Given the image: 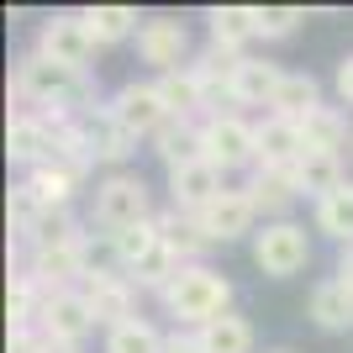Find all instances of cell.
Here are the masks:
<instances>
[{
	"label": "cell",
	"mask_w": 353,
	"mask_h": 353,
	"mask_svg": "<svg viewBox=\"0 0 353 353\" xmlns=\"http://www.w3.org/2000/svg\"><path fill=\"white\" fill-rule=\"evenodd\" d=\"M227 301H232V285L206 264H185L179 280L163 290L169 316H174V322H190V327H206V322H216V316H227Z\"/></svg>",
	"instance_id": "1"
},
{
	"label": "cell",
	"mask_w": 353,
	"mask_h": 353,
	"mask_svg": "<svg viewBox=\"0 0 353 353\" xmlns=\"http://www.w3.org/2000/svg\"><path fill=\"white\" fill-rule=\"evenodd\" d=\"M143 221H153V206H148V185L137 174H105L95 185V227L105 237L143 227Z\"/></svg>",
	"instance_id": "2"
},
{
	"label": "cell",
	"mask_w": 353,
	"mask_h": 353,
	"mask_svg": "<svg viewBox=\"0 0 353 353\" xmlns=\"http://www.w3.org/2000/svg\"><path fill=\"white\" fill-rule=\"evenodd\" d=\"M16 95H27V101H37L48 111V105H74L85 101L90 85L79 69H63V63H48L43 53H32V59H21V69H16Z\"/></svg>",
	"instance_id": "3"
},
{
	"label": "cell",
	"mask_w": 353,
	"mask_h": 353,
	"mask_svg": "<svg viewBox=\"0 0 353 353\" xmlns=\"http://www.w3.org/2000/svg\"><path fill=\"white\" fill-rule=\"evenodd\" d=\"M306 259H311V237H306V227H295V221H269L264 232H253V264L264 269L269 280L301 274Z\"/></svg>",
	"instance_id": "4"
},
{
	"label": "cell",
	"mask_w": 353,
	"mask_h": 353,
	"mask_svg": "<svg viewBox=\"0 0 353 353\" xmlns=\"http://www.w3.org/2000/svg\"><path fill=\"white\" fill-rule=\"evenodd\" d=\"M201 159L216 163L221 174H227V169L253 163V159H259V127H248V121L232 117V111H227V117L216 111V117L201 127Z\"/></svg>",
	"instance_id": "5"
},
{
	"label": "cell",
	"mask_w": 353,
	"mask_h": 353,
	"mask_svg": "<svg viewBox=\"0 0 353 353\" xmlns=\"http://www.w3.org/2000/svg\"><path fill=\"white\" fill-rule=\"evenodd\" d=\"M111 121H117L121 132L137 143V137H159L174 117H169V105H163L159 85H121L117 101H111Z\"/></svg>",
	"instance_id": "6"
},
{
	"label": "cell",
	"mask_w": 353,
	"mask_h": 353,
	"mask_svg": "<svg viewBox=\"0 0 353 353\" xmlns=\"http://www.w3.org/2000/svg\"><path fill=\"white\" fill-rule=\"evenodd\" d=\"M37 53H43L48 63H63V69L85 74L90 53H95V37H90L85 16H53V21H43V32H37Z\"/></svg>",
	"instance_id": "7"
},
{
	"label": "cell",
	"mask_w": 353,
	"mask_h": 353,
	"mask_svg": "<svg viewBox=\"0 0 353 353\" xmlns=\"http://www.w3.org/2000/svg\"><path fill=\"white\" fill-rule=\"evenodd\" d=\"M43 332L48 338H59V343H79L95 327V311H90V301H85V290H53V295H43Z\"/></svg>",
	"instance_id": "8"
},
{
	"label": "cell",
	"mask_w": 353,
	"mask_h": 353,
	"mask_svg": "<svg viewBox=\"0 0 353 353\" xmlns=\"http://www.w3.org/2000/svg\"><path fill=\"white\" fill-rule=\"evenodd\" d=\"M169 195H174V211L201 216V211L221 195V169H216V163H206V159L179 163V169H169Z\"/></svg>",
	"instance_id": "9"
},
{
	"label": "cell",
	"mask_w": 353,
	"mask_h": 353,
	"mask_svg": "<svg viewBox=\"0 0 353 353\" xmlns=\"http://www.w3.org/2000/svg\"><path fill=\"white\" fill-rule=\"evenodd\" d=\"M253 201H248V190H221L216 201H211L206 211H201V232H206V243H232V237H243V232H253Z\"/></svg>",
	"instance_id": "10"
},
{
	"label": "cell",
	"mask_w": 353,
	"mask_h": 353,
	"mask_svg": "<svg viewBox=\"0 0 353 353\" xmlns=\"http://www.w3.org/2000/svg\"><path fill=\"white\" fill-rule=\"evenodd\" d=\"M137 53H143V63L174 74V69H185L190 32H185V21H143V32H137Z\"/></svg>",
	"instance_id": "11"
},
{
	"label": "cell",
	"mask_w": 353,
	"mask_h": 353,
	"mask_svg": "<svg viewBox=\"0 0 353 353\" xmlns=\"http://www.w3.org/2000/svg\"><path fill=\"white\" fill-rule=\"evenodd\" d=\"M85 301L95 311V322H105L117 332L121 322H132V301H137V285L127 274H101V280H85Z\"/></svg>",
	"instance_id": "12"
},
{
	"label": "cell",
	"mask_w": 353,
	"mask_h": 353,
	"mask_svg": "<svg viewBox=\"0 0 353 353\" xmlns=\"http://www.w3.org/2000/svg\"><path fill=\"white\" fill-rule=\"evenodd\" d=\"M301 153H306V143H301V121H285V117L269 111V117L259 121V169H290Z\"/></svg>",
	"instance_id": "13"
},
{
	"label": "cell",
	"mask_w": 353,
	"mask_h": 353,
	"mask_svg": "<svg viewBox=\"0 0 353 353\" xmlns=\"http://www.w3.org/2000/svg\"><path fill=\"white\" fill-rule=\"evenodd\" d=\"M32 280L43 285V295L69 290V280H85V243H74V248H32Z\"/></svg>",
	"instance_id": "14"
},
{
	"label": "cell",
	"mask_w": 353,
	"mask_h": 353,
	"mask_svg": "<svg viewBox=\"0 0 353 353\" xmlns=\"http://www.w3.org/2000/svg\"><path fill=\"white\" fill-rule=\"evenodd\" d=\"M6 153H11V163L37 169V163H53V159H59V137L48 132L37 117H16L11 132H6Z\"/></svg>",
	"instance_id": "15"
},
{
	"label": "cell",
	"mask_w": 353,
	"mask_h": 353,
	"mask_svg": "<svg viewBox=\"0 0 353 353\" xmlns=\"http://www.w3.org/2000/svg\"><path fill=\"white\" fill-rule=\"evenodd\" d=\"M206 21H211V48L232 53V59H243V43L259 37V6H216Z\"/></svg>",
	"instance_id": "16"
},
{
	"label": "cell",
	"mask_w": 353,
	"mask_h": 353,
	"mask_svg": "<svg viewBox=\"0 0 353 353\" xmlns=\"http://www.w3.org/2000/svg\"><path fill=\"white\" fill-rule=\"evenodd\" d=\"M290 179H295V195H316V201H327L332 190L348 185V179H343L338 153H311V148L290 163Z\"/></svg>",
	"instance_id": "17"
},
{
	"label": "cell",
	"mask_w": 353,
	"mask_h": 353,
	"mask_svg": "<svg viewBox=\"0 0 353 353\" xmlns=\"http://www.w3.org/2000/svg\"><path fill=\"white\" fill-rule=\"evenodd\" d=\"M280 79H285V74L274 69V63L237 59V69H232V101L237 105H269V101H274V90H280Z\"/></svg>",
	"instance_id": "18"
},
{
	"label": "cell",
	"mask_w": 353,
	"mask_h": 353,
	"mask_svg": "<svg viewBox=\"0 0 353 353\" xmlns=\"http://www.w3.org/2000/svg\"><path fill=\"white\" fill-rule=\"evenodd\" d=\"M311 322L327 327V332H348L353 327V290L343 280H322L316 290H311Z\"/></svg>",
	"instance_id": "19"
},
{
	"label": "cell",
	"mask_w": 353,
	"mask_h": 353,
	"mask_svg": "<svg viewBox=\"0 0 353 353\" xmlns=\"http://www.w3.org/2000/svg\"><path fill=\"white\" fill-rule=\"evenodd\" d=\"M159 237H163V248L174 253L179 264H195V253L206 248V232H201V221H195L190 211H163L159 216Z\"/></svg>",
	"instance_id": "20"
},
{
	"label": "cell",
	"mask_w": 353,
	"mask_h": 353,
	"mask_svg": "<svg viewBox=\"0 0 353 353\" xmlns=\"http://www.w3.org/2000/svg\"><path fill=\"white\" fill-rule=\"evenodd\" d=\"M269 105H274V117H285V121H306L311 111L322 105V90H316V79H311V74H285Z\"/></svg>",
	"instance_id": "21"
},
{
	"label": "cell",
	"mask_w": 353,
	"mask_h": 353,
	"mask_svg": "<svg viewBox=\"0 0 353 353\" xmlns=\"http://www.w3.org/2000/svg\"><path fill=\"white\" fill-rule=\"evenodd\" d=\"M195 343H201V353H253V327L227 311L216 322L195 327Z\"/></svg>",
	"instance_id": "22"
},
{
	"label": "cell",
	"mask_w": 353,
	"mask_h": 353,
	"mask_svg": "<svg viewBox=\"0 0 353 353\" xmlns=\"http://www.w3.org/2000/svg\"><path fill=\"white\" fill-rule=\"evenodd\" d=\"M301 143L311 153H338L348 143V117H343L338 105H316L306 121H301Z\"/></svg>",
	"instance_id": "23"
},
{
	"label": "cell",
	"mask_w": 353,
	"mask_h": 353,
	"mask_svg": "<svg viewBox=\"0 0 353 353\" xmlns=\"http://www.w3.org/2000/svg\"><path fill=\"white\" fill-rule=\"evenodd\" d=\"M79 174H85V169H74V163L53 159V163H37V169L27 174V185H32L37 195H43V206H48V211H63V201L74 195Z\"/></svg>",
	"instance_id": "24"
},
{
	"label": "cell",
	"mask_w": 353,
	"mask_h": 353,
	"mask_svg": "<svg viewBox=\"0 0 353 353\" xmlns=\"http://www.w3.org/2000/svg\"><path fill=\"white\" fill-rule=\"evenodd\" d=\"M248 201H253V211L280 216V211L295 201V179H290V169H259V174L248 179Z\"/></svg>",
	"instance_id": "25"
},
{
	"label": "cell",
	"mask_w": 353,
	"mask_h": 353,
	"mask_svg": "<svg viewBox=\"0 0 353 353\" xmlns=\"http://www.w3.org/2000/svg\"><path fill=\"white\" fill-rule=\"evenodd\" d=\"M159 95H163V105H169V117H174V121H185L190 111L206 105V90H201V79H195V69L159 74Z\"/></svg>",
	"instance_id": "26"
},
{
	"label": "cell",
	"mask_w": 353,
	"mask_h": 353,
	"mask_svg": "<svg viewBox=\"0 0 353 353\" xmlns=\"http://www.w3.org/2000/svg\"><path fill=\"white\" fill-rule=\"evenodd\" d=\"M85 27H90V37H95V48L121 43V37L143 32V27H137V11H132V6H95V11H85Z\"/></svg>",
	"instance_id": "27"
},
{
	"label": "cell",
	"mask_w": 353,
	"mask_h": 353,
	"mask_svg": "<svg viewBox=\"0 0 353 353\" xmlns=\"http://www.w3.org/2000/svg\"><path fill=\"white\" fill-rule=\"evenodd\" d=\"M316 227L353 248V179L343 185V190H332L327 201H316Z\"/></svg>",
	"instance_id": "28"
},
{
	"label": "cell",
	"mask_w": 353,
	"mask_h": 353,
	"mask_svg": "<svg viewBox=\"0 0 353 353\" xmlns=\"http://www.w3.org/2000/svg\"><path fill=\"white\" fill-rule=\"evenodd\" d=\"M111 243H117V264L127 269V274H132V269L143 264L148 253H153V248L163 243V237H159V216H153V221H143V227H127V232H117Z\"/></svg>",
	"instance_id": "29"
},
{
	"label": "cell",
	"mask_w": 353,
	"mask_h": 353,
	"mask_svg": "<svg viewBox=\"0 0 353 353\" xmlns=\"http://www.w3.org/2000/svg\"><path fill=\"white\" fill-rule=\"evenodd\" d=\"M159 153L169 169H179V163H195L201 159V127H190V121H169L159 132Z\"/></svg>",
	"instance_id": "30"
},
{
	"label": "cell",
	"mask_w": 353,
	"mask_h": 353,
	"mask_svg": "<svg viewBox=\"0 0 353 353\" xmlns=\"http://www.w3.org/2000/svg\"><path fill=\"white\" fill-rule=\"evenodd\" d=\"M163 343L169 338H163L153 322H137L132 316V322H121L117 332L105 338V353H163Z\"/></svg>",
	"instance_id": "31"
},
{
	"label": "cell",
	"mask_w": 353,
	"mask_h": 353,
	"mask_svg": "<svg viewBox=\"0 0 353 353\" xmlns=\"http://www.w3.org/2000/svg\"><path fill=\"white\" fill-rule=\"evenodd\" d=\"M85 137H90V153H95V159H105V163H121L127 153H132V137H127V132L117 127V121H111V111L90 121V127H85Z\"/></svg>",
	"instance_id": "32"
},
{
	"label": "cell",
	"mask_w": 353,
	"mask_h": 353,
	"mask_svg": "<svg viewBox=\"0 0 353 353\" xmlns=\"http://www.w3.org/2000/svg\"><path fill=\"white\" fill-rule=\"evenodd\" d=\"M27 237H32V248H74V243H85L69 211H43V221H37Z\"/></svg>",
	"instance_id": "33"
},
{
	"label": "cell",
	"mask_w": 353,
	"mask_h": 353,
	"mask_svg": "<svg viewBox=\"0 0 353 353\" xmlns=\"http://www.w3.org/2000/svg\"><path fill=\"white\" fill-rule=\"evenodd\" d=\"M43 211H48V206H43V195L32 190V185H11V227H16L21 237L43 221Z\"/></svg>",
	"instance_id": "34"
},
{
	"label": "cell",
	"mask_w": 353,
	"mask_h": 353,
	"mask_svg": "<svg viewBox=\"0 0 353 353\" xmlns=\"http://www.w3.org/2000/svg\"><path fill=\"white\" fill-rule=\"evenodd\" d=\"M306 21L301 6H259V37H290Z\"/></svg>",
	"instance_id": "35"
},
{
	"label": "cell",
	"mask_w": 353,
	"mask_h": 353,
	"mask_svg": "<svg viewBox=\"0 0 353 353\" xmlns=\"http://www.w3.org/2000/svg\"><path fill=\"white\" fill-rule=\"evenodd\" d=\"M43 348H48V332H43V327H37V332H32V327L11 332V353H43Z\"/></svg>",
	"instance_id": "36"
},
{
	"label": "cell",
	"mask_w": 353,
	"mask_h": 353,
	"mask_svg": "<svg viewBox=\"0 0 353 353\" xmlns=\"http://www.w3.org/2000/svg\"><path fill=\"white\" fill-rule=\"evenodd\" d=\"M338 95H343V105H353V53L338 63Z\"/></svg>",
	"instance_id": "37"
},
{
	"label": "cell",
	"mask_w": 353,
	"mask_h": 353,
	"mask_svg": "<svg viewBox=\"0 0 353 353\" xmlns=\"http://www.w3.org/2000/svg\"><path fill=\"white\" fill-rule=\"evenodd\" d=\"M163 353H201V343H195V332H169Z\"/></svg>",
	"instance_id": "38"
},
{
	"label": "cell",
	"mask_w": 353,
	"mask_h": 353,
	"mask_svg": "<svg viewBox=\"0 0 353 353\" xmlns=\"http://www.w3.org/2000/svg\"><path fill=\"white\" fill-rule=\"evenodd\" d=\"M338 280H343V285H348V290H353V248L343 253V264H338Z\"/></svg>",
	"instance_id": "39"
},
{
	"label": "cell",
	"mask_w": 353,
	"mask_h": 353,
	"mask_svg": "<svg viewBox=\"0 0 353 353\" xmlns=\"http://www.w3.org/2000/svg\"><path fill=\"white\" fill-rule=\"evenodd\" d=\"M43 353H79V343H59V338H48Z\"/></svg>",
	"instance_id": "40"
},
{
	"label": "cell",
	"mask_w": 353,
	"mask_h": 353,
	"mask_svg": "<svg viewBox=\"0 0 353 353\" xmlns=\"http://www.w3.org/2000/svg\"><path fill=\"white\" fill-rule=\"evenodd\" d=\"M274 353H285V348H274Z\"/></svg>",
	"instance_id": "41"
}]
</instances>
